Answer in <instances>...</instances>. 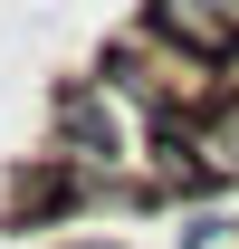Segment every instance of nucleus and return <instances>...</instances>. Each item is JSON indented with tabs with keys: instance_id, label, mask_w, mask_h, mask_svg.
I'll use <instances>...</instances> for the list:
<instances>
[{
	"instance_id": "obj_7",
	"label": "nucleus",
	"mask_w": 239,
	"mask_h": 249,
	"mask_svg": "<svg viewBox=\"0 0 239 249\" xmlns=\"http://www.w3.org/2000/svg\"><path fill=\"white\" fill-rule=\"evenodd\" d=\"M67 249H124V240H105V230H96V240H67Z\"/></svg>"
},
{
	"instance_id": "obj_4",
	"label": "nucleus",
	"mask_w": 239,
	"mask_h": 249,
	"mask_svg": "<svg viewBox=\"0 0 239 249\" xmlns=\"http://www.w3.org/2000/svg\"><path fill=\"white\" fill-rule=\"evenodd\" d=\"M144 29L172 38L182 58H201V67H239V19L220 0H144Z\"/></svg>"
},
{
	"instance_id": "obj_6",
	"label": "nucleus",
	"mask_w": 239,
	"mask_h": 249,
	"mask_svg": "<svg viewBox=\"0 0 239 249\" xmlns=\"http://www.w3.org/2000/svg\"><path fill=\"white\" fill-rule=\"evenodd\" d=\"M172 249H239V220H230V211H191V220L172 230Z\"/></svg>"
},
{
	"instance_id": "obj_8",
	"label": "nucleus",
	"mask_w": 239,
	"mask_h": 249,
	"mask_svg": "<svg viewBox=\"0 0 239 249\" xmlns=\"http://www.w3.org/2000/svg\"><path fill=\"white\" fill-rule=\"evenodd\" d=\"M220 10H230V19H239V0H220Z\"/></svg>"
},
{
	"instance_id": "obj_1",
	"label": "nucleus",
	"mask_w": 239,
	"mask_h": 249,
	"mask_svg": "<svg viewBox=\"0 0 239 249\" xmlns=\"http://www.w3.org/2000/svg\"><path fill=\"white\" fill-rule=\"evenodd\" d=\"M96 77L124 96V106H144V115H172V106H191L201 96V77H220V67H201V58H182L172 38H153L144 19L124 38H105V58H96Z\"/></svg>"
},
{
	"instance_id": "obj_5",
	"label": "nucleus",
	"mask_w": 239,
	"mask_h": 249,
	"mask_svg": "<svg viewBox=\"0 0 239 249\" xmlns=\"http://www.w3.org/2000/svg\"><path fill=\"white\" fill-rule=\"evenodd\" d=\"M191 163H201V182H210V192H230V182H239V96H210V106H201Z\"/></svg>"
},
{
	"instance_id": "obj_2",
	"label": "nucleus",
	"mask_w": 239,
	"mask_h": 249,
	"mask_svg": "<svg viewBox=\"0 0 239 249\" xmlns=\"http://www.w3.org/2000/svg\"><path fill=\"white\" fill-rule=\"evenodd\" d=\"M48 154H67L77 173H124L134 134H124V96L105 77H67L48 96Z\"/></svg>"
},
{
	"instance_id": "obj_3",
	"label": "nucleus",
	"mask_w": 239,
	"mask_h": 249,
	"mask_svg": "<svg viewBox=\"0 0 239 249\" xmlns=\"http://www.w3.org/2000/svg\"><path fill=\"white\" fill-rule=\"evenodd\" d=\"M96 211V173H77L67 154H29L0 192V230H48V220H77Z\"/></svg>"
}]
</instances>
